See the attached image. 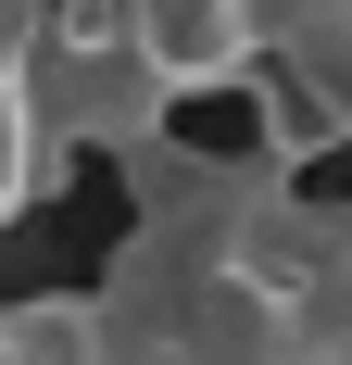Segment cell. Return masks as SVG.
<instances>
[{"label": "cell", "mask_w": 352, "mask_h": 365, "mask_svg": "<svg viewBox=\"0 0 352 365\" xmlns=\"http://www.w3.org/2000/svg\"><path fill=\"white\" fill-rule=\"evenodd\" d=\"M264 63L315 101L327 151H352V0H264Z\"/></svg>", "instance_id": "3"}, {"label": "cell", "mask_w": 352, "mask_h": 365, "mask_svg": "<svg viewBox=\"0 0 352 365\" xmlns=\"http://www.w3.org/2000/svg\"><path fill=\"white\" fill-rule=\"evenodd\" d=\"M38 101H51V126L76 139V164H113L126 139H151L189 88H176V63L139 38V13L126 0H38Z\"/></svg>", "instance_id": "2"}, {"label": "cell", "mask_w": 352, "mask_h": 365, "mask_svg": "<svg viewBox=\"0 0 352 365\" xmlns=\"http://www.w3.org/2000/svg\"><path fill=\"white\" fill-rule=\"evenodd\" d=\"M101 290L113 365H315L302 328V189L227 215H126Z\"/></svg>", "instance_id": "1"}, {"label": "cell", "mask_w": 352, "mask_h": 365, "mask_svg": "<svg viewBox=\"0 0 352 365\" xmlns=\"http://www.w3.org/2000/svg\"><path fill=\"white\" fill-rule=\"evenodd\" d=\"M302 328L315 365H352V202H302Z\"/></svg>", "instance_id": "5"}, {"label": "cell", "mask_w": 352, "mask_h": 365, "mask_svg": "<svg viewBox=\"0 0 352 365\" xmlns=\"http://www.w3.org/2000/svg\"><path fill=\"white\" fill-rule=\"evenodd\" d=\"M76 189V139L51 126V101H38V76H0V227L51 215Z\"/></svg>", "instance_id": "4"}]
</instances>
